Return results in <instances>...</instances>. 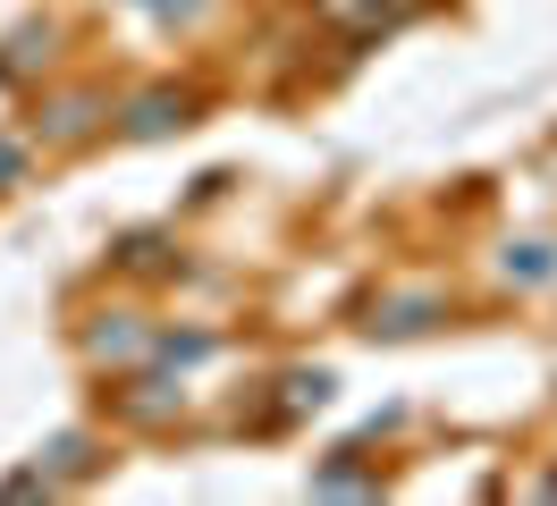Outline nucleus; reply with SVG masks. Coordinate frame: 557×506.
<instances>
[{
  "instance_id": "f257e3e1",
  "label": "nucleus",
  "mask_w": 557,
  "mask_h": 506,
  "mask_svg": "<svg viewBox=\"0 0 557 506\" xmlns=\"http://www.w3.org/2000/svg\"><path fill=\"white\" fill-rule=\"evenodd\" d=\"M195 110H203L195 94H144L136 110H127V135H170V127H195Z\"/></svg>"
},
{
  "instance_id": "f03ea898",
  "label": "nucleus",
  "mask_w": 557,
  "mask_h": 506,
  "mask_svg": "<svg viewBox=\"0 0 557 506\" xmlns=\"http://www.w3.org/2000/svg\"><path fill=\"white\" fill-rule=\"evenodd\" d=\"M42 119H51V144H85L94 135V119H102V94H60V101H42Z\"/></svg>"
},
{
  "instance_id": "7ed1b4c3",
  "label": "nucleus",
  "mask_w": 557,
  "mask_h": 506,
  "mask_svg": "<svg viewBox=\"0 0 557 506\" xmlns=\"http://www.w3.org/2000/svg\"><path fill=\"white\" fill-rule=\"evenodd\" d=\"M17 169H26V152H17V144H0V186H9Z\"/></svg>"
}]
</instances>
